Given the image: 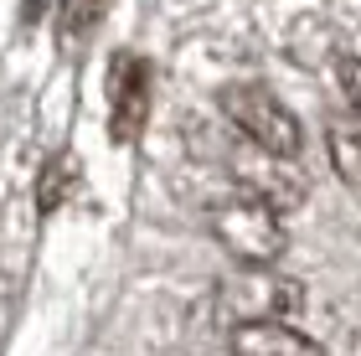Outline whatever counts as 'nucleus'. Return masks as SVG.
<instances>
[{"label": "nucleus", "instance_id": "3", "mask_svg": "<svg viewBox=\"0 0 361 356\" xmlns=\"http://www.w3.org/2000/svg\"><path fill=\"white\" fill-rule=\"evenodd\" d=\"M217 310L243 326V320H289L305 310V284L274 274V264H243L217 284Z\"/></svg>", "mask_w": 361, "mask_h": 356}, {"label": "nucleus", "instance_id": "7", "mask_svg": "<svg viewBox=\"0 0 361 356\" xmlns=\"http://www.w3.org/2000/svg\"><path fill=\"white\" fill-rule=\"evenodd\" d=\"M104 6H109V0H62V6H57V37L68 47L93 37V26L104 21Z\"/></svg>", "mask_w": 361, "mask_h": 356}, {"label": "nucleus", "instance_id": "4", "mask_svg": "<svg viewBox=\"0 0 361 356\" xmlns=\"http://www.w3.org/2000/svg\"><path fill=\"white\" fill-rule=\"evenodd\" d=\"M150 114V62L119 57L114 62V140H135Z\"/></svg>", "mask_w": 361, "mask_h": 356}, {"label": "nucleus", "instance_id": "8", "mask_svg": "<svg viewBox=\"0 0 361 356\" xmlns=\"http://www.w3.org/2000/svg\"><path fill=\"white\" fill-rule=\"evenodd\" d=\"M336 78H341V93H346V104L361 114V57H341Z\"/></svg>", "mask_w": 361, "mask_h": 356}, {"label": "nucleus", "instance_id": "6", "mask_svg": "<svg viewBox=\"0 0 361 356\" xmlns=\"http://www.w3.org/2000/svg\"><path fill=\"white\" fill-rule=\"evenodd\" d=\"M331 160H336L341 181L361 186V114L336 119V124H331Z\"/></svg>", "mask_w": 361, "mask_h": 356}, {"label": "nucleus", "instance_id": "1", "mask_svg": "<svg viewBox=\"0 0 361 356\" xmlns=\"http://www.w3.org/2000/svg\"><path fill=\"white\" fill-rule=\"evenodd\" d=\"M212 238H217L238 264H274V258L284 253V243H289V228H284V217H279V202L243 186L238 197L212 207Z\"/></svg>", "mask_w": 361, "mask_h": 356}, {"label": "nucleus", "instance_id": "2", "mask_svg": "<svg viewBox=\"0 0 361 356\" xmlns=\"http://www.w3.org/2000/svg\"><path fill=\"white\" fill-rule=\"evenodd\" d=\"M217 109H222L227 124H233L258 155H284V160H294V155L305 150L300 119H294L264 83H233V88H222L217 93Z\"/></svg>", "mask_w": 361, "mask_h": 356}, {"label": "nucleus", "instance_id": "5", "mask_svg": "<svg viewBox=\"0 0 361 356\" xmlns=\"http://www.w3.org/2000/svg\"><path fill=\"white\" fill-rule=\"evenodd\" d=\"M227 346H233V356H325L289 320H243V326H233Z\"/></svg>", "mask_w": 361, "mask_h": 356}]
</instances>
